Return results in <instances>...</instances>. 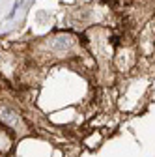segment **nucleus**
I'll return each mask as SVG.
<instances>
[{"label":"nucleus","mask_w":155,"mask_h":157,"mask_svg":"<svg viewBox=\"0 0 155 157\" xmlns=\"http://www.w3.org/2000/svg\"><path fill=\"white\" fill-rule=\"evenodd\" d=\"M49 47L54 52H66L73 47V37L69 34H58V36L49 39Z\"/></svg>","instance_id":"1"},{"label":"nucleus","mask_w":155,"mask_h":157,"mask_svg":"<svg viewBox=\"0 0 155 157\" xmlns=\"http://www.w3.org/2000/svg\"><path fill=\"white\" fill-rule=\"evenodd\" d=\"M0 120L6 125H17L19 124V114L13 109L6 107V105H0Z\"/></svg>","instance_id":"2"},{"label":"nucleus","mask_w":155,"mask_h":157,"mask_svg":"<svg viewBox=\"0 0 155 157\" xmlns=\"http://www.w3.org/2000/svg\"><path fill=\"white\" fill-rule=\"evenodd\" d=\"M25 2V0H15V4H13V8H11V11L8 13V19H13L15 17V13H17V10L21 8V4Z\"/></svg>","instance_id":"3"}]
</instances>
